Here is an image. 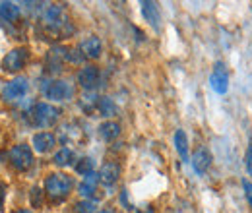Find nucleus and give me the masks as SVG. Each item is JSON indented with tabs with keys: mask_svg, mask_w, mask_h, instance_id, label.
<instances>
[{
	"mask_svg": "<svg viewBox=\"0 0 252 213\" xmlns=\"http://www.w3.org/2000/svg\"><path fill=\"white\" fill-rule=\"evenodd\" d=\"M97 103H99V97L94 95V93H88V95H84V97H82L80 107H82V111H84V113L94 115V113H97Z\"/></svg>",
	"mask_w": 252,
	"mask_h": 213,
	"instance_id": "obj_23",
	"label": "nucleus"
},
{
	"mask_svg": "<svg viewBox=\"0 0 252 213\" xmlns=\"http://www.w3.org/2000/svg\"><path fill=\"white\" fill-rule=\"evenodd\" d=\"M30 90V82H28V78H24V76H18V78H14V80H10L6 86H4V101H18V99H22L26 93Z\"/></svg>",
	"mask_w": 252,
	"mask_h": 213,
	"instance_id": "obj_8",
	"label": "nucleus"
},
{
	"mask_svg": "<svg viewBox=\"0 0 252 213\" xmlns=\"http://www.w3.org/2000/svg\"><path fill=\"white\" fill-rule=\"evenodd\" d=\"M247 169H249V173L252 175V144L251 148H249V152H247Z\"/></svg>",
	"mask_w": 252,
	"mask_h": 213,
	"instance_id": "obj_30",
	"label": "nucleus"
},
{
	"mask_svg": "<svg viewBox=\"0 0 252 213\" xmlns=\"http://www.w3.org/2000/svg\"><path fill=\"white\" fill-rule=\"evenodd\" d=\"M119 177H121V165L115 163V161L105 163V165L101 167V171H99V183H103L105 186L115 184L119 181Z\"/></svg>",
	"mask_w": 252,
	"mask_h": 213,
	"instance_id": "obj_13",
	"label": "nucleus"
},
{
	"mask_svg": "<svg viewBox=\"0 0 252 213\" xmlns=\"http://www.w3.org/2000/svg\"><path fill=\"white\" fill-rule=\"evenodd\" d=\"M43 26L49 33L59 35V37H66V35L74 33V26L70 24L68 14L61 4H51L43 12Z\"/></svg>",
	"mask_w": 252,
	"mask_h": 213,
	"instance_id": "obj_1",
	"label": "nucleus"
},
{
	"mask_svg": "<svg viewBox=\"0 0 252 213\" xmlns=\"http://www.w3.org/2000/svg\"><path fill=\"white\" fill-rule=\"evenodd\" d=\"M78 84L88 90V91H94L101 86V72L99 68L90 64V66H84L80 72H78Z\"/></svg>",
	"mask_w": 252,
	"mask_h": 213,
	"instance_id": "obj_9",
	"label": "nucleus"
},
{
	"mask_svg": "<svg viewBox=\"0 0 252 213\" xmlns=\"http://www.w3.org/2000/svg\"><path fill=\"white\" fill-rule=\"evenodd\" d=\"M175 148L181 155L183 161H189V138L185 134V130H177L175 132Z\"/></svg>",
	"mask_w": 252,
	"mask_h": 213,
	"instance_id": "obj_21",
	"label": "nucleus"
},
{
	"mask_svg": "<svg viewBox=\"0 0 252 213\" xmlns=\"http://www.w3.org/2000/svg\"><path fill=\"white\" fill-rule=\"evenodd\" d=\"M142 14L146 18V22L152 24L154 30H159V8L156 2H142Z\"/></svg>",
	"mask_w": 252,
	"mask_h": 213,
	"instance_id": "obj_18",
	"label": "nucleus"
},
{
	"mask_svg": "<svg viewBox=\"0 0 252 213\" xmlns=\"http://www.w3.org/2000/svg\"><path fill=\"white\" fill-rule=\"evenodd\" d=\"M94 167H95L94 159H92V157H84V159H80V161L76 163V173L88 177V175L94 173Z\"/></svg>",
	"mask_w": 252,
	"mask_h": 213,
	"instance_id": "obj_24",
	"label": "nucleus"
},
{
	"mask_svg": "<svg viewBox=\"0 0 252 213\" xmlns=\"http://www.w3.org/2000/svg\"><path fill=\"white\" fill-rule=\"evenodd\" d=\"M97 113H99L101 117L109 119V117H115V115L119 113V107L115 105V101H113V99H109V97H99Z\"/></svg>",
	"mask_w": 252,
	"mask_h": 213,
	"instance_id": "obj_20",
	"label": "nucleus"
},
{
	"mask_svg": "<svg viewBox=\"0 0 252 213\" xmlns=\"http://www.w3.org/2000/svg\"><path fill=\"white\" fill-rule=\"evenodd\" d=\"M4 200H6V184L0 183V212L4 208Z\"/></svg>",
	"mask_w": 252,
	"mask_h": 213,
	"instance_id": "obj_29",
	"label": "nucleus"
},
{
	"mask_svg": "<svg viewBox=\"0 0 252 213\" xmlns=\"http://www.w3.org/2000/svg\"><path fill=\"white\" fill-rule=\"evenodd\" d=\"M210 86L220 95L227 93V90H229V72H227L225 62L218 61L214 64V70H212V76H210Z\"/></svg>",
	"mask_w": 252,
	"mask_h": 213,
	"instance_id": "obj_7",
	"label": "nucleus"
},
{
	"mask_svg": "<svg viewBox=\"0 0 252 213\" xmlns=\"http://www.w3.org/2000/svg\"><path fill=\"white\" fill-rule=\"evenodd\" d=\"M0 18L8 24L18 22L20 18V6L16 2H0Z\"/></svg>",
	"mask_w": 252,
	"mask_h": 213,
	"instance_id": "obj_17",
	"label": "nucleus"
},
{
	"mask_svg": "<svg viewBox=\"0 0 252 213\" xmlns=\"http://www.w3.org/2000/svg\"><path fill=\"white\" fill-rule=\"evenodd\" d=\"M55 146H57V138L51 132H39L33 136V150L37 153L51 152Z\"/></svg>",
	"mask_w": 252,
	"mask_h": 213,
	"instance_id": "obj_14",
	"label": "nucleus"
},
{
	"mask_svg": "<svg viewBox=\"0 0 252 213\" xmlns=\"http://www.w3.org/2000/svg\"><path fill=\"white\" fill-rule=\"evenodd\" d=\"M243 188H245V196H247V200H249V204H251L252 208V183L243 181Z\"/></svg>",
	"mask_w": 252,
	"mask_h": 213,
	"instance_id": "obj_28",
	"label": "nucleus"
},
{
	"mask_svg": "<svg viewBox=\"0 0 252 213\" xmlns=\"http://www.w3.org/2000/svg\"><path fill=\"white\" fill-rule=\"evenodd\" d=\"M74 152L70 150V148H63L61 152L55 153V165H59V167H68V165H72L74 163Z\"/></svg>",
	"mask_w": 252,
	"mask_h": 213,
	"instance_id": "obj_22",
	"label": "nucleus"
},
{
	"mask_svg": "<svg viewBox=\"0 0 252 213\" xmlns=\"http://www.w3.org/2000/svg\"><path fill=\"white\" fill-rule=\"evenodd\" d=\"M41 91L51 101H68L74 97V88L64 80H49L43 82Z\"/></svg>",
	"mask_w": 252,
	"mask_h": 213,
	"instance_id": "obj_4",
	"label": "nucleus"
},
{
	"mask_svg": "<svg viewBox=\"0 0 252 213\" xmlns=\"http://www.w3.org/2000/svg\"><path fill=\"white\" fill-rule=\"evenodd\" d=\"M32 206L33 208H41L43 206V190L39 186H33L32 188Z\"/></svg>",
	"mask_w": 252,
	"mask_h": 213,
	"instance_id": "obj_27",
	"label": "nucleus"
},
{
	"mask_svg": "<svg viewBox=\"0 0 252 213\" xmlns=\"http://www.w3.org/2000/svg\"><path fill=\"white\" fill-rule=\"evenodd\" d=\"M14 213H33V212H30V210H18V212H14Z\"/></svg>",
	"mask_w": 252,
	"mask_h": 213,
	"instance_id": "obj_31",
	"label": "nucleus"
},
{
	"mask_svg": "<svg viewBox=\"0 0 252 213\" xmlns=\"http://www.w3.org/2000/svg\"><path fill=\"white\" fill-rule=\"evenodd\" d=\"M28 117H30L33 126H37V128H51L57 124L59 117H61V111L49 103H35Z\"/></svg>",
	"mask_w": 252,
	"mask_h": 213,
	"instance_id": "obj_3",
	"label": "nucleus"
},
{
	"mask_svg": "<svg viewBox=\"0 0 252 213\" xmlns=\"http://www.w3.org/2000/svg\"><path fill=\"white\" fill-rule=\"evenodd\" d=\"M74 186V181L64 175V173H51L45 181V192L49 194V198L53 202H63L64 198H68L70 190Z\"/></svg>",
	"mask_w": 252,
	"mask_h": 213,
	"instance_id": "obj_2",
	"label": "nucleus"
},
{
	"mask_svg": "<svg viewBox=\"0 0 252 213\" xmlns=\"http://www.w3.org/2000/svg\"><path fill=\"white\" fill-rule=\"evenodd\" d=\"M10 163H12V167L14 169H18V171H28V169H32L33 165V152L30 146H26V144H18V146H14L12 150H10Z\"/></svg>",
	"mask_w": 252,
	"mask_h": 213,
	"instance_id": "obj_5",
	"label": "nucleus"
},
{
	"mask_svg": "<svg viewBox=\"0 0 252 213\" xmlns=\"http://www.w3.org/2000/svg\"><path fill=\"white\" fill-rule=\"evenodd\" d=\"M80 51H82V55L86 57V59H99L101 57V51H103V45H101V39L99 37H88V39H84L82 43H80Z\"/></svg>",
	"mask_w": 252,
	"mask_h": 213,
	"instance_id": "obj_15",
	"label": "nucleus"
},
{
	"mask_svg": "<svg viewBox=\"0 0 252 213\" xmlns=\"http://www.w3.org/2000/svg\"><path fill=\"white\" fill-rule=\"evenodd\" d=\"M136 213H154V212H152V208H148L146 212H136Z\"/></svg>",
	"mask_w": 252,
	"mask_h": 213,
	"instance_id": "obj_32",
	"label": "nucleus"
},
{
	"mask_svg": "<svg viewBox=\"0 0 252 213\" xmlns=\"http://www.w3.org/2000/svg\"><path fill=\"white\" fill-rule=\"evenodd\" d=\"M66 55H68V49L66 47H53L47 55V72L49 74H59L63 70V64L66 62Z\"/></svg>",
	"mask_w": 252,
	"mask_h": 213,
	"instance_id": "obj_10",
	"label": "nucleus"
},
{
	"mask_svg": "<svg viewBox=\"0 0 252 213\" xmlns=\"http://www.w3.org/2000/svg\"><path fill=\"white\" fill-rule=\"evenodd\" d=\"M59 138L63 144H82L84 142V130L78 126V122H66L61 126Z\"/></svg>",
	"mask_w": 252,
	"mask_h": 213,
	"instance_id": "obj_11",
	"label": "nucleus"
},
{
	"mask_svg": "<svg viewBox=\"0 0 252 213\" xmlns=\"http://www.w3.org/2000/svg\"><path fill=\"white\" fill-rule=\"evenodd\" d=\"M121 134V124L115 121H107L99 126V136L105 140V142H113L115 138H119Z\"/></svg>",
	"mask_w": 252,
	"mask_h": 213,
	"instance_id": "obj_19",
	"label": "nucleus"
},
{
	"mask_svg": "<svg viewBox=\"0 0 252 213\" xmlns=\"http://www.w3.org/2000/svg\"><path fill=\"white\" fill-rule=\"evenodd\" d=\"M192 167L198 175H206L208 169L212 167V153L208 152L206 148H198L194 155H192Z\"/></svg>",
	"mask_w": 252,
	"mask_h": 213,
	"instance_id": "obj_12",
	"label": "nucleus"
},
{
	"mask_svg": "<svg viewBox=\"0 0 252 213\" xmlns=\"http://www.w3.org/2000/svg\"><path fill=\"white\" fill-rule=\"evenodd\" d=\"M84 55H82V51H76V49H68V55H66V62H70V64H82L84 62Z\"/></svg>",
	"mask_w": 252,
	"mask_h": 213,
	"instance_id": "obj_26",
	"label": "nucleus"
},
{
	"mask_svg": "<svg viewBox=\"0 0 252 213\" xmlns=\"http://www.w3.org/2000/svg\"><path fill=\"white\" fill-rule=\"evenodd\" d=\"M28 59H30V51H28L26 47L12 49V51L4 57V61H2V70H4V72H10V74L20 72V70L26 66Z\"/></svg>",
	"mask_w": 252,
	"mask_h": 213,
	"instance_id": "obj_6",
	"label": "nucleus"
},
{
	"mask_svg": "<svg viewBox=\"0 0 252 213\" xmlns=\"http://www.w3.org/2000/svg\"><path fill=\"white\" fill-rule=\"evenodd\" d=\"M99 213H113L111 210H103V212H99Z\"/></svg>",
	"mask_w": 252,
	"mask_h": 213,
	"instance_id": "obj_33",
	"label": "nucleus"
},
{
	"mask_svg": "<svg viewBox=\"0 0 252 213\" xmlns=\"http://www.w3.org/2000/svg\"><path fill=\"white\" fill-rule=\"evenodd\" d=\"M97 183H99V175H88V177H84V183L80 184V194L84 196V200H92L95 196V192H97Z\"/></svg>",
	"mask_w": 252,
	"mask_h": 213,
	"instance_id": "obj_16",
	"label": "nucleus"
},
{
	"mask_svg": "<svg viewBox=\"0 0 252 213\" xmlns=\"http://www.w3.org/2000/svg\"><path fill=\"white\" fill-rule=\"evenodd\" d=\"M74 212L76 213H95L97 212V202H95V200H82V202L76 204Z\"/></svg>",
	"mask_w": 252,
	"mask_h": 213,
	"instance_id": "obj_25",
	"label": "nucleus"
}]
</instances>
